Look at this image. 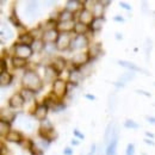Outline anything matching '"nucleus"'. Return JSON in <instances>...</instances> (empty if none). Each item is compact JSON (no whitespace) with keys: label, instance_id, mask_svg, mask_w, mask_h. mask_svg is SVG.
Segmentation results:
<instances>
[{"label":"nucleus","instance_id":"nucleus-1","mask_svg":"<svg viewBox=\"0 0 155 155\" xmlns=\"http://www.w3.org/2000/svg\"><path fill=\"white\" fill-rule=\"evenodd\" d=\"M21 82H23V86L24 88H28V90H31L36 93H38L39 91L42 90L43 87V81L39 77L38 74L34 71H28L24 73L23 79H21Z\"/></svg>","mask_w":155,"mask_h":155},{"label":"nucleus","instance_id":"nucleus-2","mask_svg":"<svg viewBox=\"0 0 155 155\" xmlns=\"http://www.w3.org/2000/svg\"><path fill=\"white\" fill-rule=\"evenodd\" d=\"M53 93L58 98L66 97V94L68 93V84L62 79H55V81L53 82Z\"/></svg>","mask_w":155,"mask_h":155},{"label":"nucleus","instance_id":"nucleus-3","mask_svg":"<svg viewBox=\"0 0 155 155\" xmlns=\"http://www.w3.org/2000/svg\"><path fill=\"white\" fill-rule=\"evenodd\" d=\"M72 39L73 36L71 32H60V36L56 42V47H58V50H68L71 48V43H72Z\"/></svg>","mask_w":155,"mask_h":155},{"label":"nucleus","instance_id":"nucleus-4","mask_svg":"<svg viewBox=\"0 0 155 155\" xmlns=\"http://www.w3.org/2000/svg\"><path fill=\"white\" fill-rule=\"evenodd\" d=\"M13 50H15V56H18L21 58H29L34 54L31 47L25 45V44H20V43H16L13 45Z\"/></svg>","mask_w":155,"mask_h":155},{"label":"nucleus","instance_id":"nucleus-5","mask_svg":"<svg viewBox=\"0 0 155 155\" xmlns=\"http://www.w3.org/2000/svg\"><path fill=\"white\" fill-rule=\"evenodd\" d=\"M90 61H91V58H90L88 53H78V54H75V55L72 58V63H73V66H74L75 68H78V69H79L80 67L86 66Z\"/></svg>","mask_w":155,"mask_h":155},{"label":"nucleus","instance_id":"nucleus-6","mask_svg":"<svg viewBox=\"0 0 155 155\" xmlns=\"http://www.w3.org/2000/svg\"><path fill=\"white\" fill-rule=\"evenodd\" d=\"M88 44V38L86 37V35H79V36H74L72 39V43H71V50H79V49H82L85 47H87Z\"/></svg>","mask_w":155,"mask_h":155},{"label":"nucleus","instance_id":"nucleus-7","mask_svg":"<svg viewBox=\"0 0 155 155\" xmlns=\"http://www.w3.org/2000/svg\"><path fill=\"white\" fill-rule=\"evenodd\" d=\"M117 144H118V127L115 125L112 138H111V141H110V143L107 144V148H106V155H115L116 154Z\"/></svg>","mask_w":155,"mask_h":155},{"label":"nucleus","instance_id":"nucleus-8","mask_svg":"<svg viewBox=\"0 0 155 155\" xmlns=\"http://www.w3.org/2000/svg\"><path fill=\"white\" fill-rule=\"evenodd\" d=\"M93 19H94V16H93V13H92L91 10L84 7V8L80 11V16H79V21H80V23L86 24V25L90 26L91 23L93 21Z\"/></svg>","mask_w":155,"mask_h":155},{"label":"nucleus","instance_id":"nucleus-9","mask_svg":"<svg viewBox=\"0 0 155 155\" xmlns=\"http://www.w3.org/2000/svg\"><path fill=\"white\" fill-rule=\"evenodd\" d=\"M60 36V32H58V29L55 30H48V31H44L42 34V39L44 43H56Z\"/></svg>","mask_w":155,"mask_h":155},{"label":"nucleus","instance_id":"nucleus-10","mask_svg":"<svg viewBox=\"0 0 155 155\" xmlns=\"http://www.w3.org/2000/svg\"><path fill=\"white\" fill-rule=\"evenodd\" d=\"M118 64L122 66V67H125V68L130 69L131 72H140V73H143V74H146V75H149V73H148L146 69H143V68L136 66L135 63H133V62L124 61V60H119V61H118Z\"/></svg>","mask_w":155,"mask_h":155},{"label":"nucleus","instance_id":"nucleus-11","mask_svg":"<svg viewBox=\"0 0 155 155\" xmlns=\"http://www.w3.org/2000/svg\"><path fill=\"white\" fill-rule=\"evenodd\" d=\"M48 107L44 105V104H41V105H37L36 109L34 110V116L37 120H41L43 122L44 119H47V115H48Z\"/></svg>","mask_w":155,"mask_h":155},{"label":"nucleus","instance_id":"nucleus-12","mask_svg":"<svg viewBox=\"0 0 155 155\" xmlns=\"http://www.w3.org/2000/svg\"><path fill=\"white\" fill-rule=\"evenodd\" d=\"M25 100L23 99L20 93H15L12 97L8 99V105L12 107V109H20L23 107Z\"/></svg>","mask_w":155,"mask_h":155},{"label":"nucleus","instance_id":"nucleus-13","mask_svg":"<svg viewBox=\"0 0 155 155\" xmlns=\"http://www.w3.org/2000/svg\"><path fill=\"white\" fill-rule=\"evenodd\" d=\"M50 66L55 69V72L60 75L63 72V69L66 68V60L62 58V56H58V58H55L53 60V62H51Z\"/></svg>","mask_w":155,"mask_h":155},{"label":"nucleus","instance_id":"nucleus-14","mask_svg":"<svg viewBox=\"0 0 155 155\" xmlns=\"http://www.w3.org/2000/svg\"><path fill=\"white\" fill-rule=\"evenodd\" d=\"M82 79H84V74H82L81 71L78 69V68H74V69L71 72V74H69V80H71V82L73 84V86L79 85Z\"/></svg>","mask_w":155,"mask_h":155},{"label":"nucleus","instance_id":"nucleus-15","mask_svg":"<svg viewBox=\"0 0 155 155\" xmlns=\"http://www.w3.org/2000/svg\"><path fill=\"white\" fill-rule=\"evenodd\" d=\"M6 141H8V142H13V143H18L20 144L21 143V141H23V136L20 134L19 131H17V130H11L7 135H6Z\"/></svg>","mask_w":155,"mask_h":155},{"label":"nucleus","instance_id":"nucleus-16","mask_svg":"<svg viewBox=\"0 0 155 155\" xmlns=\"http://www.w3.org/2000/svg\"><path fill=\"white\" fill-rule=\"evenodd\" d=\"M17 117V114L15 111H11L8 109H2L1 110V120H5L7 123H11L16 119Z\"/></svg>","mask_w":155,"mask_h":155},{"label":"nucleus","instance_id":"nucleus-17","mask_svg":"<svg viewBox=\"0 0 155 155\" xmlns=\"http://www.w3.org/2000/svg\"><path fill=\"white\" fill-rule=\"evenodd\" d=\"M85 2H81V1H78V0H69V1H67V4H66V10H68V11H71V12H73V13H75L78 10H82L81 8V5H84Z\"/></svg>","mask_w":155,"mask_h":155},{"label":"nucleus","instance_id":"nucleus-18","mask_svg":"<svg viewBox=\"0 0 155 155\" xmlns=\"http://www.w3.org/2000/svg\"><path fill=\"white\" fill-rule=\"evenodd\" d=\"M74 26H75V23L73 21H63V23L58 21V32H71L72 30H74Z\"/></svg>","mask_w":155,"mask_h":155},{"label":"nucleus","instance_id":"nucleus-19","mask_svg":"<svg viewBox=\"0 0 155 155\" xmlns=\"http://www.w3.org/2000/svg\"><path fill=\"white\" fill-rule=\"evenodd\" d=\"M58 20L60 23H63V21H73L74 20V13L68 11V10H63L58 13Z\"/></svg>","mask_w":155,"mask_h":155},{"label":"nucleus","instance_id":"nucleus-20","mask_svg":"<svg viewBox=\"0 0 155 155\" xmlns=\"http://www.w3.org/2000/svg\"><path fill=\"white\" fill-rule=\"evenodd\" d=\"M35 42V38L34 36L30 34V32H24L19 36V43L20 44H25V45H29L31 47Z\"/></svg>","mask_w":155,"mask_h":155},{"label":"nucleus","instance_id":"nucleus-21","mask_svg":"<svg viewBox=\"0 0 155 155\" xmlns=\"http://www.w3.org/2000/svg\"><path fill=\"white\" fill-rule=\"evenodd\" d=\"M20 94H21L23 99L25 100V103H30V101H34L36 92H34V91H31V90H28V88H23V90L20 91Z\"/></svg>","mask_w":155,"mask_h":155},{"label":"nucleus","instance_id":"nucleus-22","mask_svg":"<svg viewBox=\"0 0 155 155\" xmlns=\"http://www.w3.org/2000/svg\"><path fill=\"white\" fill-rule=\"evenodd\" d=\"M44 45H45V43L43 42V39H35V42H34V44L31 45V49H32V51L35 53V54H39V53H42V51H44Z\"/></svg>","mask_w":155,"mask_h":155},{"label":"nucleus","instance_id":"nucleus-23","mask_svg":"<svg viewBox=\"0 0 155 155\" xmlns=\"http://www.w3.org/2000/svg\"><path fill=\"white\" fill-rule=\"evenodd\" d=\"M26 64H28L26 58H18V56H13V58H12V66H13L16 69L24 68V67H26Z\"/></svg>","mask_w":155,"mask_h":155},{"label":"nucleus","instance_id":"nucleus-24","mask_svg":"<svg viewBox=\"0 0 155 155\" xmlns=\"http://www.w3.org/2000/svg\"><path fill=\"white\" fill-rule=\"evenodd\" d=\"M101 54V49H100V43H96L94 45H92L90 48V51H88V55L91 60H94L96 58H98L99 55Z\"/></svg>","mask_w":155,"mask_h":155},{"label":"nucleus","instance_id":"nucleus-25","mask_svg":"<svg viewBox=\"0 0 155 155\" xmlns=\"http://www.w3.org/2000/svg\"><path fill=\"white\" fill-rule=\"evenodd\" d=\"M73 31L77 34V36H79V35H85L88 31V25L78 21V23H75V26H74V30Z\"/></svg>","mask_w":155,"mask_h":155},{"label":"nucleus","instance_id":"nucleus-26","mask_svg":"<svg viewBox=\"0 0 155 155\" xmlns=\"http://www.w3.org/2000/svg\"><path fill=\"white\" fill-rule=\"evenodd\" d=\"M44 74H45V80H47V81H53V82L55 81L54 78L58 75V73L55 72V69H54L50 64L45 67V73H44Z\"/></svg>","mask_w":155,"mask_h":155},{"label":"nucleus","instance_id":"nucleus-27","mask_svg":"<svg viewBox=\"0 0 155 155\" xmlns=\"http://www.w3.org/2000/svg\"><path fill=\"white\" fill-rule=\"evenodd\" d=\"M103 24H104V18H94L93 21L91 23L90 28H91V30H92L93 32H97L99 30H101Z\"/></svg>","mask_w":155,"mask_h":155},{"label":"nucleus","instance_id":"nucleus-28","mask_svg":"<svg viewBox=\"0 0 155 155\" xmlns=\"http://www.w3.org/2000/svg\"><path fill=\"white\" fill-rule=\"evenodd\" d=\"M26 13L29 16H32V17H36V15L38 13V6H37V2H29V5L26 6Z\"/></svg>","mask_w":155,"mask_h":155},{"label":"nucleus","instance_id":"nucleus-29","mask_svg":"<svg viewBox=\"0 0 155 155\" xmlns=\"http://www.w3.org/2000/svg\"><path fill=\"white\" fill-rule=\"evenodd\" d=\"M103 12H104V6L98 1L92 8V13L94 16V18H103Z\"/></svg>","mask_w":155,"mask_h":155},{"label":"nucleus","instance_id":"nucleus-30","mask_svg":"<svg viewBox=\"0 0 155 155\" xmlns=\"http://www.w3.org/2000/svg\"><path fill=\"white\" fill-rule=\"evenodd\" d=\"M114 129H115V125L112 124V123H110L109 125H107V128H106V130H105V135H104V141H105V143H110V141H111V138H112V135H114Z\"/></svg>","mask_w":155,"mask_h":155},{"label":"nucleus","instance_id":"nucleus-31","mask_svg":"<svg viewBox=\"0 0 155 155\" xmlns=\"http://www.w3.org/2000/svg\"><path fill=\"white\" fill-rule=\"evenodd\" d=\"M12 79H13V75L10 74V73H1V77H0V84L1 86H8L11 82H12Z\"/></svg>","mask_w":155,"mask_h":155},{"label":"nucleus","instance_id":"nucleus-32","mask_svg":"<svg viewBox=\"0 0 155 155\" xmlns=\"http://www.w3.org/2000/svg\"><path fill=\"white\" fill-rule=\"evenodd\" d=\"M11 131V127L10 123L5 122V120H0V134L2 137H6V135Z\"/></svg>","mask_w":155,"mask_h":155},{"label":"nucleus","instance_id":"nucleus-33","mask_svg":"<svg viewBox=\"0 0 155 155\" xmlns=\"http://www.w3.org/2000/svg\"><path fill=\"white\" fill-rule=\"evenodd\" d=\"M56 49H58L56 43H45L44 45V53L47 55H53L56 51Z\"/></svg>","mask_w":155,"mask_h":155},{"label":"nucleus","instance_id":"nucleus-34","mask_svg":"<svg viewBox=\"0 0 155 155\" xmlns=\"http://www.w3.org/2000/svg\"><path fill=\"white\" fill-rule=\"evenodd\" d=\"M58 23L56 20L49 19L45 21L44 29H45V31H48V30H55V29H58Z\"/></svg>","mask_w":155,"mask_h":155},{"label":"nucleus","instance_id":"nucleus-35","mask_svg":"<svg viewBox=\"0 0 155 155\" xmlns=\"http://www.w3.org/2000/svg\"><path fill=\"white\" fill-rule=\"evenodd\" d=\"M41 130H53L54 129V127H53V124H51V122L49 120V119H44L42 123H41V128H39Z\"/></svg>","mask_w":155,"mask_h":155},{"label":"nucleus","instance_id":"nucleus-36","mask_svg":"<svg viewBox=\"0 0 155 155\" xmlns=\"http://www.w3.org/2000/svg\"><path fill=\"white\" fill-rule=\"evenodd\" d=\"M124 125L128 129H138L140 128V125L136 123L135 120H133V119H127L125 123H124Z\"/></svg>","mask_w":155,"mask_h":155},{"label":"nucleus","instance_id":"nucleus-37","mask_svg":"<svg viewBox=\"0 0 155 155\" xmlns=\"http://www.w3.org/2000/svg\"><path fill=\"white\" fill-rule=\"evenodd\" d=\"M12 31L6 26V30H5V28H2L1 29V37L4 38V37H6V39H10V38H12Z\"/></svg>","mask_w":155,"mask_h":155},{"label":"nucleus","instance_id":"nucleus-38","mask_svg":"<svg viewBox=\"0 0 155 155\" xmlns=\"http://www.w3.org/2000/svg\"><path fill=\"white\" fill-rule=\"evenodd\" d=\"M30 152L32 155H43V149L42 148H38L35 143L32 144V147L30 148Z\"/></svg>","mask_w":155,"mask_h":155},{"label":"nucleus","instance_id":"nucleus-39","mask_svg":"<svg viewBox=\"0 0 155 155\" xmlns=\"http://www.w3.org/2000/svg\"><path fill=\"white\" fill-rule=\"evenodd\" d=\"M134 78H135V73L130 72V73H127V74L122 75V77L119 78V80L123 81V82H127V81H129V80H131V79H134Z\"/></svg>","mask_w":155,"mask_h":155},{"label":"nucleus","instance_id":"nucleus-40","mask_svg":"<svg viewBox=\"0 0 155 155\" xmlns=\"http://www.w3.org/2000/svg\"><path fill=\"white\" fill-rule=\"evenodd\" d=\"M10 21H11L15 26H17V28H20V26H21V23H20L19 19L17 18V16H15V15H12V16L10 17Z\"/></svg>","mask_w":155,"mask_h":155},{"label":"nucleus","instance_id":"nucleus-41","mask_svg":"<svg viewBox=\"0 0 155 155\" xmlns=\"http://www.w3.org/2000/svg\"><path fill=\"white\" fill-rule=\"evenodd\" d=\"M115 100H116V96H115V94H111V96L109 97V107H110L111 111L115 109V104H116Z\"/></svg>","mask_w":155,"mask_h":155},{"label":"nucleus","instance_id":"nucleus-42","mask_svg":"<svg viewBox=\"0 0 155 155\" xmlns=\"http://www.w3.org/2000/svg\"><path fill=\"white\" fill-rule=\"evenodd\" d=\"M135 154V146L133 143H129L127 146V152H125V155H134Z\"/></svg>","mask_w":155,"mask_h":155},{"label":"nucleus","instance_id":"nucleus-43","mask_svg":"<svg viewBox=\"0 0 155 155\" xmlns=\"http://www.w3.org/2000/svg\"><path fill=\"white\" fill-rule=\"evenodd\" d=\"M21 120H23V122H21V127H23V128H25V129H31V128H32V124H31V122H30L29 119L23 118Z\"/></svg>","mask_w":155,"mask_h":155},{"label":"nucleus","instance_id":"nucleus-44","mask_svg":"<svg viewBox=\"0 0 155 155\" xmlns=\"http://www.w3.org/2000/svg\"><path fill=\"white\" fill-rule=\"evenodd\" d=\"M64 110V105L62 104V103H60V104H58L54 109H53V112H61V111H63Z\"/></svg>","mask_w":155,"mask_h":155},{"label":"nucleus","instance_id":"nucleus-45","mask_svg":"<svg viewBox=\"0 0 155 155\" xmlns=\"http://www.w3.org/2000/svg\"><path fill=\"white\" fill-rule=\"evenodd\" d=\"M7 72V64H6V61L2 58L1 60V73H6Z\"/></svg>","mask_w":155,"mask_h":155},{"label":"nucleus","instance_id":"nucleus-46","mask_svg":"<svg viewBox=\"0 0 155 155\" xmlns=\"http://www.w3.org/2000/svg\"><path fill=\"white\" fill-rule=\"evenodd\" d=\"M49 144H50V142L49 141H47V140H42L41 141V146H42V149H47L48 147H49Z\"/></svg>","mask_w":155,"mask_h":155},{"label":"nucleus","instance_id":"nucleus-47","mask_svg":"<svg viewBox=\"0 0 155 155\" xmlns=\"http://www.w3.org/2000/svg\"><path fill=\"white\" fill-rule=\"evenodd\" d=\"M119 6H120V7H123V8H125V10H129V11L131 10V6H130V5H128V4H127V2H124V1H119Z\"/></svg>","mask_w":155,"mask_h":155},{"label":"nucleus","instance_id":"nucleus-48","mask_svg":"<svg viewBox=\"0 0 155 155\" xmlns=\"http://www.w3.org/2000/svg\"><path fill=\"white\" fill-rule=\"evenodd\" d=\"M63 155H73V149L69 148V147L64 148V149H63Z\"/></svg>","mask_w":155,"mask_h":155},{"label":"nucleus","instance_id":"nucleus-49","mask_svg":"<svg viewBox=\"0 0 155 155\" xmlns=\"http://www.w3.org/2000/svg\"><path fill=\"white\" fill-rule=\"evenodd\" d=\"M146 119H147V122H148V123H150V124H155V117L146 116Z\"/></svg>","mask_w":155,"mask_h":155},{"label":"nucleus","instance_id":"nucleus-50","mask_svg":"<svg viewBox=\"0 0 155 155\" xmlns=\"http://www.w3.org/2000/svg\"><path fill=\"white\" fill-rule=\"evenodd\" d=\"M136 92H137L138 94H143V96H147V97H150V96H152L150 93H147V92H146V91H143V90H137Z\"/></svg>","mask_w":155,"mask_h":155},{"label":"nucleus","instance_id":"nucleus-51","mask_svg":"<svg viewBox=\"0 0 155 155\" xmlns=\"http://www.w3.org/2000/svg\"><path fill=\"white\" fill-rule=\"evenodd\" d=\"M74 135L77 136V137H79V138H80V140H84V138H85V136L82 135V134H80V133H79V130H78V129H75V130H74Z\"/></svg>","mask_w":155,"mask_h":155},{"label":"nucleus","instance_id":"nucleus-52","mask_svg":"<svg viewBox=\"0 0 155 155\" xmlns=\"http://www.w3.org/2000/svg\"><path fill=\"white\" fill-rule=\"evenodd\" d=\"M99 2H100V4H101L104 7H106L107 5H110V4H111V1H99Z\"/></svg>","mask_w":155,"mask_h":155},{"label":"nucleus","instance_id":"nucleus-53","mask_svg":"<svg viewBox=\"0 0 155 155\" xmlns=\"http://www.w3.org/2000/svg\"><path fill=\"white\" fill-rule=\"evenodd\" d=\"M144 142H146L147 144H150V146H154L155 144L153 141H150V140H148V138H146V140H144Z\"/></svg>","mask_w":155,"mask_h":155},{"label":"nucleus","instance_id":"nucleus-54","mask_svg":"<svg viewBox=\"0 0 155 155\" xmlns=\"http://www.w3.org/2000/svg\"><path fill=\"white\" fill-rule=\"evenodd\" d=\"M114 20H116V21H122V23L124 21V19H123L122 17H119V16H116V17L114 18Z\"/></svg>","mask_w":155,"mask_h":155},{"label":"nucleus","instance_id":"nucleus-55","mask_svg":"<svg viewBox=\"0 0 155 155\" xmlns=\"http://www.w3.org/2000/svg\"><path fill=\"white\" fill-rule=\"evenodd\" d=\"M86 98H87V99H90V100H96V97H94V96H92V94H86Z\"/></svg>","mask_w":155,"mask_h":155},{"label":"nucleus","instance_id":"nucleus-56","mask_svg":"<svg viewBox=\"0 0 155 155\" xmlns=\"http://www.w3.org/2000/svg\"><path fill=\"white\" fill-rule=\"evenodd\" d=\"M116 38H117V39H122V38H123V36H122V34H119V32H117V34H116Z\"/></svg>","mask_w":155,"mask_h":155},{"label":"nucleus","instance_id":"nucleus-57","mask_svg":"<svg viewBox=\"0 0 155 155\" xmlns=\"http://www.w3.org/2000/svg\"><path fill=\"white\" fill-rule=\"evenodd\" d=\"M72 144H73V146H78V144H79V141H77V140H72Z\"/></svg>","mask_w":155,"mask_h":155},{"label":"nucleus","instance_id":"nucleus-58","mask_svg":"<svg viewBox=\"0 0 155 155\" xmlns=\"http://www.w3.org/2000/svg\"><path fill=\"white\" fill-rule=\"evenodd\" d=\"M146 135H147V136H149V137H152V138L154 137V135H153L152 133H149V131H147V133H146Z\"/></svg>","mask_w":155,"mask_h":155}]
</instances>
